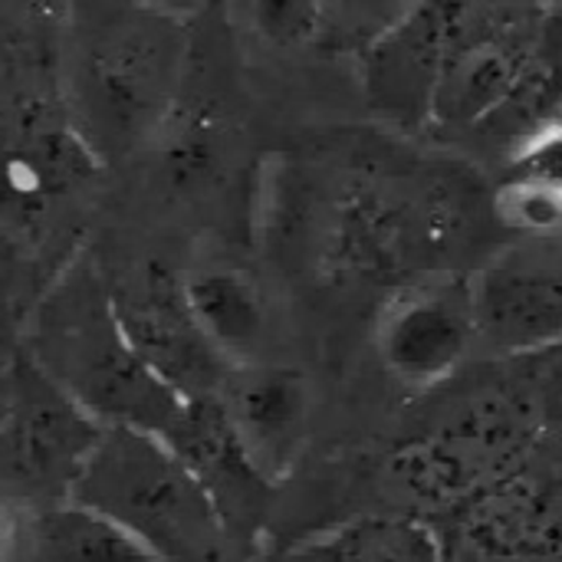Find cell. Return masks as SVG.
Returning <instances> with one entry per match:
<instances>
[{"instance_id": "9c48e42d", "label": "cell", "mask_w": 562, "mask_h": 562, "mask_svg": "<svg viewBox=\"0 0 562 562\" xmlns=\"http://www.w3.org/2000/svg\"><path fill=\"white\" fill-rule=\"evenodd\" d=\"M477 346L527 356L562 342V231L524 234L474 270Z\"/></svg>"}, {"instance_id": "5b68a950", "label": "cell", "mask_w": 562, "mask_h": 562, "mask_svg": "<svg viewBox=\"0 0 562 562\" xmlns=\"http://www.w3.org/2000/svg\"><path fill=\"white\" fill-rule=\"evenodd\" d=\"M69 504L102 517L161 562H227L231 530L194 468L161 438L105 425Z\"/></svg>"}, {"instance_id": "3957f363", "label": "cell", "mask_w": 562, "mask_h": 562, "mask_svg": "<svg viewBox=\"0 0 562 562\" xmlns=\"http://www.w3.org/2000/svg\"><path fill=\"white\" fill-rule=\"evenodd\" d=\"M194 20L135 0H63V86L72 119L115 171L145 155L181 89Z\"/></svg>"}, {"instance_id": "8992f818", "label": "cell", "mask_w": 562, "mask_h": 562, "mask_svg": "<svg viewBox=\"0 0 562 562\" xmlns=\"http://www.w3.org/2000/svg\"><path fill=\"white\" fill-rule=\"evenodd\" d=\"M105 425L79 408L16 342V389L0 431V494L26 510L69 504Z\"/></svg>"}, {"instance_id": "d6986e66", "label": "cell", "mask_w": 562, "mask_h": 562, "mask_svg": "<svg viewBox=\"0 0 562 562\" xmlns=\"http://www.w3.org/2000/svg\"><path fill=\"white\" fill-rule=\"evenodd\" d=\"M26 514H36V510H26L16 501L0 494V562H20L23 557L30 524H33V517Z\"/></svg>"}, {"instance_id": "30bf717a", "label": "cell", "mask_w": 562, "mask_h": 562, "mask_svg": "<svg viewBox=\"0 0 562 562\" xmlns=\"http://www.w3.org/2000/svg\"><path fill=\"white\" fill-rule=\"evenodd\" d=\"M375 346L398 382L412 389L445 382L477 346L474 273H435L392 290L379 313Z\"/></svg>"}, {"instance_id": "e0dca14e", "label": "cell", "mask_w": 562, "mask_h": 562, "mask_svg": "<svg viewBox=\"0 0 562 562\" xmlns=\"http://www.w3.org/2000/svg\"><path fill=\"white\" fill-rule=\"evenodd\" d=\"M329 36L362 56L389 26H395L418 0H326Z\"/></svg>"}, {"instance_id": "9a60e30c", "label": "cell", "mask_w": 562, "mask_h": 562, "mask_svg": "<svg viewBox=\"0 0 562 562\" xmlns=\"http://www.w3.org/2000/svg\"><path fill=\"white\" fill-rule=\"evenodd\" d=\"M188 303L211 342L234 362H254L267 329L263 296L254 280L231 267H198L184 273Z\"/></svg>"}, {"instance_id": "ba28073f", "label": "cell", "mask_w": 562, "mask_h": 562, "mask_svg": "<svg viewBox=\"0 0 562 562\" xmlns=\"http://www.w3.org/2000/svg\"><path fill=\"white\" fill-rule=\"evenodd\" d=\"M540 30V0H491L451 46L425 132L474 135L507 99Z\"/></svg>"}, {"instance_id": "44dd1931", "label": "cell", "mask_w": 562, "mask_h": 562, "mask_svg": "<svg viewBox=\"0 0 562 562\" xmlns=\"http://www.w3.org/2000/svg\"><path fill=\"white\" fill-rule=\"evenodd\" d=\"M135 3L168 13V16H178V20H198L201 13H207L214 7V0H135Z\"/></svg>"}, {"instance_id": "4fadbf2b", "label": "cell", "mask_w": 562, "mask_h": 562, "mask_svg": "<svg viewBox=\"0 0 562 562\" xmlns=\"http://www.w3.org/2000/svg\"><path fill=\"white\" fill-rule=\"evenodd\" d=\"M217 398L257 471L270 484H280L306 438L310 392L303 375L280 366L244 362L231 369Z\"/></svg>"}, {"instance_id": "7c38bea8", "label": "cell", "mask_w": 562, "mask_h": 562, "mask_svg": "<svg viewBox=\"0 0 562 562\" xmlns=\"http://www.w3.org/2000/svg\"><path fill=\"white\" fill-rule=\"evenodd\" d=\"M224 53L227 49L217 43L214 30H198L194 20V40L181 89L155 142L148 145V151L155 155L158 181L171 194L194 198L207 191L231 158L237 125L227 95V79H221Z\"/></svg>"}, {"instance_id": "277c9868", "label": "cell", "mask_w": 562, "mask_h": 562, "mask_svg": "<svg viewBox=\"0 0 562 562\" xmlns=\"http://www.w3.org/2000/svg\"><path fill=\"white\" fill-rule=\"evenodd\" d=\"M20 326L23 352L95 422L171 438L188 398L128 342L92 244L43 290Z\"/></svg>"}, {"instance_id": "52a82bcc", "label": "cell", "mask_w": 562, "mask_h": 562, "mask_svg": "<svg viewBox=\"0 0 562 562\" xmlns=\"http://www.w3.org/2000/svg\"><path fill=\"white\" fill-rule=\"evenodd\" d=\"M102 270L115 316L135 352L178 395H217L234 362L201 329L184 293V273L171 270L165 260H138L122 270H109L102 263Z\"/></svg>"}, {"instance_id": "8fae6325", "label": "cell", "mask_w": 562, "mask_h": 562, "mask_svg": "<svg viewBox=\"0 0 562 562\" xmlns=\"http://www.w3.org/2000/svg\"><path fill=\"white\" fill-rule=\"evenodd\" d=\"M491 0H418L359 59L369 105L398 132H425L441 66Z\"/></svg>"}, {"instance_id": "5bb4252c", "label": "cell", "mask_w": 562, "mask_h": 562, "mask_svg": "<svg viewBox=\"0 0 562 562\" xmlns=\"http://www.w3.org/2000/svg\"><path fill=\"white\" fill-rule=\"evenodd\" d=\"M562 122V0H540V30L507 99L477 125V138L517 151Z\"/></svg>"}, {"instance_id": "6da1fadb", "label": "cell", "mask_w": 562, "mask_h": 562, "mask_svg": "<svg viewBox=\"0 0 562 562\" xmlns=\"http://www.w3.org/2000/svg\"><path fill=\"white\" fill-rule=\"evenodd\" d=\"M109 168L63 86V0H0V310L16 319L92 244Z\"/></svg>"}, {"instance_id": "ac0fdd59", "label": "cell", "mask_w": 562, "mask_h": 562, "mask_svg": "<svg viewBox=\"0 0 562 562\" xmlns=\"http://www.w3.org/2000/svg\"><path fill=\"white\" fill-rule=\"evenodd\" d=\"M510 178L562 198V122L543 128L514 151Z\"/></svg>"}, {"instance_id": "ffe728a7", "label": "cell", "mask_w": 562, "mask_h": 562, "mask_svg": "<svg viewBox=\"0 0 562 562\" xmlns=\"http://www.w3.org/2000/svg\"><path fill=\"white\" fill-rule=\"evenodd\" d=\"M13 389H16V346L0 342V431L13 405Z\"/></svg>"}, {"instance_id": "2e32d148", "label": "cell", "mask_w": 562, "mask_h": 562, "mask_svg": "<svg viewBox=\"0 0 562 562\" xmlns=\"http://www.w3.org/2000/svg\"><path fill=\"white\" fill-rule=\"evenodd\" d=\"M250 26L273 49L300 53L329 36L326 0H247Z\"/></svg>"}, {"instance_id": "7a4b0ae2", "label": "cell", "mask_w": 562, "mask_h": 562, "mask_svg": "<svg viewBox=\"0 0 562 562\" xmlns=\"http://www.w3.org/2000/svg\"><path fill=\"white\" fill-rule=\"evenodd\" d=\"M494 198L458 158L415 151L389 135L349 138L319 175L310 171L293 204L306 224L316 273L336 286H382L464 270Z\"/></svg>"}]
</instances>
